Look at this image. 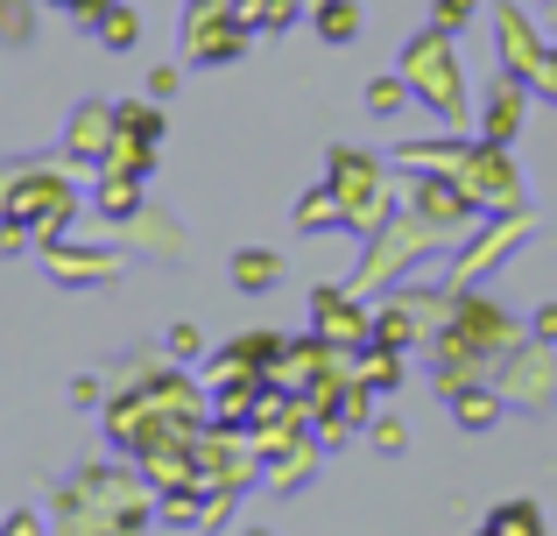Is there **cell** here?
I'll return each instance as SVG.
<instances>
[{
  "mask_svg": "<svg viewBox=\"0 0 557 536\" xmlns=\"http://www.w3.org/2000/svg\"><path fill=\"white\" fill-rule=\"evenodd\" d=\"M403 78L423 85V99L445 113H459V71H451V50H445V28H431V36L417 42V50L403 57Z\"/></svg>",
  "mask_w": 557,
  "mask_h": 536,
  "instance_id": "6da1fadb",
  "label": "cell"
},
{
  "mask_svg": "<svg viewBox=\"0 0 557 536\" xmlns=\"http://www.w3.org/2000/svg\"><path fill=\"white\" fill-rule=\"evenodd\" d=\"M8 212H14V220H42L57 234V226L71 220V191L57 177H22V184H14V198H8Z\"/></svg>",
  "mask_w": 557,
  "mask_h": 536,
  "instance_id": "7a4b0ae2",
  "label": "cell"
},
{
  "mask_svg": "<svg viewBox=\"0 0 557 536\" xmlns=\"http://www.w3.org/2000/svg\"><path fill=\"white\" fill-rule=\"evenodd\" d=\"M332 184H339V198H354V220L360 226H374L381 220V191H374V170L360 163V155H332Z\"/></svg>",
  "mask_w": 557,
  "mask_h": 536,
  "instance_id": "3957f363",
  "label": "cell"
},
{
  "mask_svg": "<svg viewBox=\"0 0 557 536\" xmlns=\"http://www.w3.org/2000/svg\"><path fill=\"white\" fill-rule=\"evenodd\" d=\"M502 57L522 71V78H536V64H544V42L530 36V22H522L516 8H502Z\"/></svg>",
  "mask_w": 557,
  "mask_h": 536,
  "instance_id": "277c9868",
  "label": "cell"
},
{
  "mask_svg": "<svg viewBox=\"0 0 557 536\" xmlns=\"http://www.w3.org/2000/svg\"><path fill=\"white\" fill-rule=\"evenodd\" d=\"M318 339H368L360 311L339 297V289H325V297H318Z\"/></svg>",
  "mask_w": 557,
  "mask_h": 536,
  "instance_id": "5b68a950",
  "label": "cell"
},
{
  "mask_svg": "<svg viewBox=\"0 0 557 536\" xmlns=\"http://www.w3.org/2000/svg\"><path fill=\"white\" fill-rule=\"evenodd\" d=\"M318 28H325V42H354L360 36V8L354 0H325V8H318Z\"/></svg>",
  "mask_w": 557,
  "mask_h": 536,
  "instance_id": "8992f818",
  "label": "cell"
},
{
  "mask_svg": "<svg viewBox=\"0 0 557 536\" xmlns=\"http://www.w3.org/2000/svg\"><path fill=\"white\" fill-rule=\"evenodd\" d=\"M233 283H240V289H269V283H275V254H269V248L233 254Z\"/></svg>",
  "mask_w": 557,
  "mask_h": 536,
  "instance_id": "52a82bcc",
  "label": "cell"
},
{
  "mask_svg": "<svg viewBox=\"0 0 557 536\" xmlns=\"http://www.w3.org/2000/svg\"><path fill=\"white\" fill-rule=\"evenodd\" d=\"M494 536H544V515L530 509V501H508V509H494Z\"/></svg>",
  "mask_w": 557,
  "mask_h": 536,
  "instance_id": "ba28073f",
  "label": "cell"
},
{
  "mask_svg": "<svg viewBox=\"0 0 557 536\" xmlns=\"http://www.w3.org/2000/svg\"><path fill=\"white\" fill-rule=\"evenodd\" d=\"M135 36H141V22L127 8H107V14H99V42H107V50H135Z\"/></svg>",
  "mask_w": 557,
  "mask_h": 536,
  "instance_id": "9c48e42d",
  "label": "cell"
},
{
  "mask_svg": "<svg viewBox=\"0 0 557 536\" xmlns=\"http://www.w3.org/2000/svg\"><path fill=\"white\" fill-rule=\"evenodd\" d=\"M451 410H459L466 431H487L494 424V396H480V388H451Z\"/></svg>",
  "mask_w": 557,
  "mask_h": 536,
  "instance_id": "30bf717a",
  "label": "cell"
},
{
  "mask_svg": "<svg viewBox=\"0 0 557 536\" xmlns=\"http://www.w3.org/2000/svg\"><path fill=\"white\" fill-rule=\"evenodd\" d=\"M360 382H368V388H395V382H403V374H395V346H381V353H368Z\"/></svg>",
  "mask_w": 557,
  "mask_h": 536,
  "instance_id": "8fae6325",
  "label": "cell"
},
{
  "mask_svg": "<svg viewBox=\"0 0 557 536\" xmlns=\"http://www.w3.org/2000/svg\"><path fill=\"white\" fill-rule=\"evenodd\" d=\"M99 205H107V212H135V177H121V170H113L107 191H99Z\"/></svg>",
  "mask_w": 557,
  "mask_h": 536,
  "instance_id": "7c38bea8",
  "label": "cell"
},
{
  "mask_svg": "<svg viewBox=\"0 0 557 536\" xmlns=\"http://www.w3.org/2000/svg\"><path fill=\"white\" fill-rule=\"evenodd\" d=\"M409 332H417V325H409L403 311H381V325H374V346H409Z\"/></svg>",
  "mask_w": 557,
  "mask_h": 536,
  "instance_id": "4fadbf2b",
  "label": "cell"
},
{
  "mask_svg": "<svg viewBox=\"0 0 557 536\" xmlns=\"http://www.w3.org/2000/svg\"><path fill=\"white\" fill-rule=\"evenodd\" d=\"M121 127H127V135H141V141H156V135H163V121H156L149 107H121Z\"/></svg>",
  "mask_w": 557,
  "mask_h": 536,
  "instance_id": "5bb4252c",
  "label": "cell"
},
{
  "mask_svg": "<svg viewBox=\"0 0 557 536\" xmlns=\"http://www.w3.org/2000/svg\"><path fill=\"white\" fill-rule=\"evenodd\" d=\"M403 92H409V78H374V99H368V107L374 113H395V107H403Z\"/></svg>",
  "mask_w": 557,
  "mask_h": 536,
  "instance_id": "9a60e30c",
  "label": "cell"
},
{
  "mask_svg": "<svg viewBox=\"0 0 557 536\" xmlns=\"http://www.w3.org/2000/svg\"><path fill=\"white\" fill-rule=\"evenodd\" d=\"M332 205H339V198H332V191H318L311 205H304V226H332V220H339V212H332Z\"/></svg>",
  "mask_w": 557,
  "mask_h": 536,
  "instance_id": "2e32d148",
  "label": "cell"
},
{
  "mask_svg": "<svg viewBox=\"0 0 557 536\" xmlns=\"http://www.w3.org/2000/svg\"><path fill=\"white\" fill-rule=\"evenodd\" d=\"M368 431H374L381 452H395V445H403V424H395V416H381V424H368Z\"/></svg>",
  "mask_w": 557,
  "mask_h": 536,
  "instance_id": "e0dca14e",
  "label": "cell"
},
{
  "mask_svg": "<svg viewBox=\"0 0 557 536\" xmlns=\"http://www.w3.org/2000/svg\"><path fill=\"white\" fill-rule=\"evenodd\" d=\"M190 495H198V487H190ZM190 495H170V501H163L170 523H190V515H198V501H190Z\"/></svg>",
  "mask_w": 557,
  "mask_h": 536,
  "instance_id": "ac0fdd59",
  "label": "cell"
},
{
  "mask_svg": "<svg viewBox=\"0 0 557 536\" xmlns=\"http://www.w3.org/2000/svg\"><path fill=\"white\" fill-rule=\"evenodd\" d=\"M473 14V0H437V28H451V22H466Z\"/></svg>",
  "mask_w": 557,
  "mask_h": 536,
  "instance_id": "d6986e66",
  "label": "cell"
},
{
  "mask_svg": "<svg viewBox=\"0 0 557 536\" xmlns=\"http://www.w3.org/2000/svg\"><path fill=\"white\" fill-rule=\"evenodd\" d=\"M536 339H557V303H544V311H536Z\"/></svg>",
  "mask_w": 557,
  "mask_h": 536,
  "instance_id": "ffe728a7",
  "label": "cell"
},
{
  "mask_svg": "<svg viewBox=\"0 0 557 536\" xmlns=\"http://www.w3.org/2000/svg\"><path fill=\"white\" fill-rule=\"evenodd\" d=\"M536 78L550 85V99H557V50H544V64H536Z\"/></svg>",
  "mask_w": 557,
  "mask_h": 536,
  "instance_id": "44dd1931",
  "label": "cell"
},
{
  "mask_svg": "<svg viewBox=\"0 0 557 536\" xmlns=\"http://www.w3.org/2000/svg\"><path fill=\"white\" fill-rule=\"evenodd\" d=\"M57 8H71V14H107V0H57Z\"/></svg>",
  "mask_w": 557,
  "mask_h": 536,
  "instance_id": "7402d4cb",
  "label": "cell"
},
{
  "mask_svg": "<svg viewBox=\"0 0 557 536\" xmlns=\"http://www.w3.org/2000/svg\"><path fill=\"white\" fill-rule=\"evenodd\" d=\"M487 536H494V529H487Z\"/></svg>",
  "mask_w": 557,
  "mask_h": 536,
  "instance_id": "603a6c76",
  "label": "cell"
}]
</instances>
